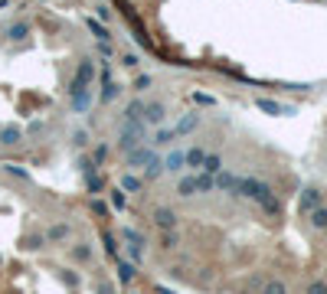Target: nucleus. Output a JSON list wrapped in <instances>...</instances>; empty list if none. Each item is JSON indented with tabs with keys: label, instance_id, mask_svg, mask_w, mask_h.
<instances>
[{
	"label": "nucleus",
	"instance_id": "obj_1",
	"mask_svg": "<svg viewBox=\"0 0 327 294\" xmlns=\"http://www.w3.org/2000/svg\"><path fill=\"white\" fill-rule=\"evenodd\" d=\"M239 193H242V196H249V200H255V203H262V209L278 212V200H275V193H272L262 180H255V177H242Z\"/></svg>",
	"mask_w": 327,
	"mask_h": 294
},
{
	"label": "nucleus",
	"instance_id": "obj_2",
	"mask_svg": "<svg viewBox=\"0 0 327 294\" xmlns=\"http://www.w3.org/2000/svg\"><path fill=\"white\" fill-rule=\"evenodd\" d=\"M144 138H147L144 124H141V121H128V128L121 131V138H118V147L125 150V154H131V150H138L141 144H144Z\"/></svg>",
	"mask_w": 327,
	"mask_h": 294
},
{
	"label": "nucleus",
	"instance_id": "obj_3",
	"mask_svg": "<svg viewBox=\"0 0 327 294\" xmlns=\"http://www.w3.org/2000/svg\"><path fill=\"white\" fill-rule=\"evenodd\" d=\"M95 79V66H92V59H82L79 62V72H75V82H72V92H82V88L88 85Z\"/></svg>",
	"mask_w": 327,
	"mask_h": 294
},
{
	"label": "nucleus",
	"instance_id": "obj_4",
	"mask_svg": "<svg viewBox=\"0 0 327 294\" xmlns=\"http://www.w3.org/2000/svg\"><path fill=\"white\" fill-rule=\"evenodd\" d=\"M154 160H157V154H154V150H131V154H128V167H151L154 164Z\"/></svg>",
	"mask_w": 327,
	"mask_h": 294
},
{
	"label": "nucleus",
	"instance_id": "obj_5",
	"mask_svg": "<svg viewBox=\"0 0 327 294\" xmlns=\"http://www.w3.org/2000/svg\"><path fill=\"white\" fill-rule=\"evenodd\" d=\"M239 183H242V177H236V173H223V170L216 173V190H229V193H239Z\"/></svg>",
	"mask_w": 327,
	"mask_h": 294
},
{
	"label": "nucleus",
	"instance_id": "obj_6",
	"mask_svg": "<svg viewBox=\"0 0 327 294\" xmlns=\"http://www.w3.org/2000/svg\"><path fill=\"white\" fill-rule=\"evenodd\" d=\"M164 114H167V108H164L161 102L144 105V121H147V124H154V128H157V124H164Z\"/></svg>",
	"mask_w": 327,
	"mask_h": 294
},
{
	"label": "nucleus",
	"instance_id": "obj_7",
	"mask_svg": "<svg viewBox=\"0 0 327 294\" xmlns=\"http://www.w3.org/2000/svg\"><path fill=\"white\" fill-rule=\"evenodd\" d=\"M20 141H23V131L16 128V124L0 128V144H4V147H13V144H20Z\"/></svg>",
	"mask_w": 327,
	"mask_h": 294
},
{
	"label": "nucleus",
	"instance_id": "obj_8",
	"mask_svg": "<svg viewBox=\"0 0 327 294\" xmlns=\"http://www.w3.org/2000/svg\"><path fill=\"white\" fill-rule=\"evenodd\" d=\"M183 167H187V154H183V150H170V154L164 157V170L177 173V170H183Z\"/></svg>",
	"mask_w": 327,
	"mask_h": 294
},
{
	"label": "nucleus",
	"instance_id": "obj_9",
	"mask_svg": "<svg viewBox=\"0 0 327 294\" xmlns=\"http://www.w3.org/2000/svg\"><path fill=\"white\" fill-rule=\"evenodd\" d=\"M255 105H259L262 111H268V114H295V108L278 105V102H272V98H255Z\"/></svg>",
	"mask_w": 327,
	"mask_h": 294
},
{
	"label": "nucleus",
	"instance_id": "obj_10",
	"mask_svg": "<svg viewBox=\"0 0 327 294\" xmlns=\"http://www.w3.org/2000/svg\"><path fill=\"white\" fill-rule=\"evenodd\" d=\"M197 124H200V114H183V118L177 121L174 134H177V138H183V134H190V131H197Z\"/></svg>",
	"mask_w": 327,
	"mask_h": 294
},
{
	"label": "nucleus",
	"instance_id": "obj_11",
	"mask_svg": "<svg viewBox=\"0 0 327 294\" xmlns=\"http://www.w3.org/2000/svg\"><path fill=\"white\" fill-rule=\"evenodd\" d=\"M154 222L164 229V232H167V229H177V216L170 209H154Z\"/></svg>",
	"mask_w": 327,
	"mask_h": 294
},
{
	"label": "nucleus",
	"instance_id": "obj_12",
	"mask_svg": "<svg viewBox=\"0 0 327 294\" xmlns=\"http://www.w3.org/2000/svg\"><path fill=\"white\" fill-rule=\"evenodd\" d=\"M102 75H105V88H102V102H114L118 98V85L108 79V69H102Z\"/></svg>",
	"mask_w": 327,
	"mask_h": 294
},
{
	"label": "nucleus",
	"instance_id": "obj_13",
	"mask_svg": "<svg viewBox=\"0 0 327 294\" xmlns=\"http://www.w3.org/2000/svg\"><path fill=\"white\" fill-rule=\"evenodd\" d=\"M219 170H223V157H219V154H206V160H203V173H219Z\"/></svg>",
	"mask_w": 327,
	"mask_h": 294
},
{
	"label": "nucleus",
	"instance_id": "obj_14",
	"mask_svg": "<svg viewBox=\"0 0 327 294\" xmlns=\"http://www.w3.org/2000/svg\"><path fill=\"white\" fill-rule=\"evenodd\" d=\"M301 206H304V209H314V206H321V190L307 186V190H304V196H301Z\"/></svg>",
	"mask_w": 327,
	"mask_h": 294
},
{
	"label": "nucleus",
	"instance_id": "obj_15",
	"mask_svg": "<svg viewBox=\"0 0 327 294\" xmlns=\"http://www.w3.org/2000/svg\"><path fill=\"white\" fill-rule=\"evenodd\" d=\"M177 193H180V196H193V193H200V190H197V177H183V180L177 183Z\"/></svg>",
	"mask_w": 327,
	"mask_h": 294
},
{
	"label": "nucleus",
	"instance_id": "obj_16",
	"mask_svg": "<svg viewBox=\"0 0 327 294\" xmlns=\"http://www.w3.org/2000/svg\"><path fill=\"white\" fill-rule=\"evenodd\" d=\"M311 226L314 229H327V209L324 206H314L311 209Z\"/></svg>",
	"mask_w": 327,
	"mask_h": 294
},
{
	"label": "nucleus",
	"instance_id": "obj_17",
	"mask_svg": "<svg viewBox=\"0 0 327 294\" xmlns=\"http://www.w3.org/2000/svg\"><path fill=\"white\" fill-rule=\"evenodd\" d=\"M125 118L128 121H141V118H144V102H131L125 108Z\"/></svg>",
	"mask_w": 327,
	"mask_h": 294
},
{
	"label": "nucleus",
	"instance_id": "obj_18",
	"mask_svg": "<svg viewBox=\"0 0 327 294\" xmlns=\"http://www.w3.org/2000/svg\"><path fill=\"white\" fill-rule=\"evenodd\" d=\"M121 190H125V193H138L141 190V180H138L134 173H121Z\"/></svg>",
	"mask_w": 327,
	"mask_h": 294
},
{
	"label": "nucleus",
	"instance_id": "obj_19",
	"mask_svg": "<svg viewBox=\"0 0 327 294\" xmlns=\"http://www.w3.org/2000/svg\"><path fill=\"white\" fill-rule=\"evenodd\" d=\"M197 190H200V193H209V190H216V180H213V173H197Z\"/></svg>",
	"mask_w": 327,
	"mask_h": 294
},
{
	"label": "nucleus",
	"instance_id": "obj_20",
	"mask_svg": "<svg viewBox=\"0 0 327 294\" xmlns=\"http://www.w3.org/2000/svg\"><path fill=\"white\" fill-rule=\"evenodd\" d=\"M118 281H121V284H131V281H134V265H131V262H121V265H118Z\"/></svg>",
	"mask_w": 327,
	"mask_h": 294
},
{
	"label": "nucleus",
	"instance_id": "obj_21",
	"mask_svg": "<svg viewBox=\"0 0 327 294\" xmlns=\"http://www.w3.org/2000/svg\"><path fill=\"white\" fill-rule=\"evenodd\" d=\"M203 160H206V150H203V147L187 150V167H203Z\"/></svg>",
	"mask_w": 327,
	"mask_h": 294
},
{
	"label": "nucleus",
	"instance_id": "obj_22",
	"mask_svg": "<svg viewBox=\"0 0 327 294\" xmlns=\"http://www.w3.org/2000/svg\"><path fill=\"white\" fill-rule=\"evenodd\" d=\"M121 239L131 242V245H141V248H144V236H141L138 229H121Z\"/></svg>",
	"mask_w": 327,
	"mask_h": 294
},
{
	"label": "nucleus",
	"instance_id": "obj_23",
	"mask_svg": "<svg viewBox=\"0 0 327 294\" xmlns=\"http://www.w3.org/2000/svg\"><path fill=\"white\" fill-rule=\"evenodd\" d=\"M75 98H72V108L75 111H85L88 108V88H82V92H72Z\"/></svg>",
	"mask_w": 327,
	"mask_h": 294
},
{
	"label": "nucleus",
	"instance_id": "obj_24",
	"mask_svg": "<svg viewBox=\"0 0 327 294\" xmlns=\"http://www.w3.org/2000/svg\"><path fill=\"white\" fill-rule=\"evenodd\" d=\"M88 30H92V33H95V36H99V40H102V43H108V40H111V36H108V30H105V26H102L99 20H88Z\"/></svg>",
	"mask_w": 327,
	"mask_h": 294
},
{
	"label": "nucleus",
	"instance_id": "obj_25",
	"mask_svg": "<svg viewBox=\"0 0 327 294\" xmlns=\"http://www.w3.org/2000/svg\"><path fill=\"white\" fill-rule=\"evenodd\" d=\"M72 258H75V262H88V258H92V248H88V245H75Z\"/></svg>",
	"mask_w": 327,
	"mask_h": 294
},
{
	"label": "nucleus",
	"instance_id": "obj_26",
	"mask_svg": "<svg viewBox=\"0 0 327 294\" xmlns=\"http://www.w3.org/2000/svg\"><path fill=\"white\" fill-rule=\"evenodd\" d=\"M66 236H69V226H66V222H59V226H52L49 232H46V239H66Z\"/></svg>",
	"mask_w": 327,
	"mask_h": 294
},
{
	"label": "nucleus",
	"instance_id": "obj_27",
	"mask_svg": "<svg viewBox=\"0 0 327 294\" xmlns=\"http://www.w3.org/2000/svg\"><path fill=\"white\" fill-rule=\"evenodd\" d=\"M262 294H288V288H285V281H268Z\"/></svg>",
	"mask_w": 327,
	"mask_h": 294
},
{
	"label": "nucleus",
	"instance_id": "obj_28",
	"mask_svg": "<svg viewBox=\"0 0 327 294\" xmlns=\"http://www.w3.org/2000/svg\"><path fill=\"white\" fill-rule=\"evenodd\" d=\"M26 33H30V26H26V23H13L10 26V40H23Z\"/></svg>",
	"mask_w": 327,
	"mask_h": 294
},
{
	"label": "nucleus",
	"instance_id": "obj_29",
	"mask_svg": "<svg viewBox=\"0 0 327 294\" xmlns=\"http://www.w3.org/2000/svg\"><path fill=\"white\" fill-rule=\"evenodd\" d=\"M111 209H118V212L125 209V190H114L111 193Z\"/></svg>",
	"mask_w": 327,
	"mask_h": 294
},
{
	"label": "nucleus",
	"instance_id": "obj_30",
	"mask_svg": "<svg viewBox=\"0 0 327 294\" xmlns=\"http://www.w3.org/2000/svg\"><path fill=\"white\" fill-rule=\"evenodd\" d=\"M161 245H164V248H174V245H177V236H174V229H167V232H164Z\"/></svg>",
	"mask_w": 327,
	"mask_h": 294
},
{
	"label": "nucleus",
	"instance_id": "obj_31",
	"mask_svg": "<svg viewBox=\"0 0 327 294\" xmlns=\"http://www.w3.org/2000/svg\"><path fill=\"white\" fill-rule=\"evenodd\" d=\"M134 88H138V92H144V88H151V75H138V79H134Z\"/></svg>",
	"mask_w": 327,
	"mask_h": 294
},
{
	"label": "nucleus",
	"instance_id": "obj_32",
	"mask_svg": "<svg viewBox=\"0 0 327 294\" xmlns=\"http://www.w3.org/2000/svg\"><path fill=\"white\" fill-rule=\"evenodd\" d=\"M177 134H174V131H161V134H157L154 138V144H170V141H174Z\"/></svg>",
	"mask_w": 327,
	"mask_h": 294
},
{
	"label": "nucleus",
	"instance_id": "obj_33",
	"mask_svg": "<svg viewBox=\"0 0 327 294\" xmlns=\"http://www.w3.org/2000/svg\"><path fill=\"white\" fill-rule=\"evenodd\" d=\"M92 157H95V164H102V160L108 157V147H105V144H99V147L92 150Z\"/></svg>",
	"mask_w": 327,
	"mask_h": 294
},
{
	"label": "nucleus",
	"instance_id": "obj_34",
	"mask_svg": "<svg viewBox=\"0 0 327 294\" xmlns=\"http://www.w3.org/2000/svg\"><path fill=\"white\" fill-rule=\"evenodd\" d=\"M72 144H75V147H85V144H88V134H85V131H75V134H72Z\"/></svg>",
	"mask_w": 327,
	"mask_h": 294
},
{
	"label": "nucleus",
	"instance_id": "obj_35",
	"mask_svg": "<svg viewBox=\"0 0 327 294\" xmlns=\"http://www.w3.org/2000/svg\"><path fill=\"white\" fill-rule=\"evenodd\" d=\"M307 294H327V281H314L311 288H307Z\"/></svg>",
	"mask_w": 327,
	"mask_h": 294
},
{
	"label": "nucleus",
	"instance_id": "obj_36",
	"mask_svg": "<svg viewBox=\"0 0 327 294\" xmlns=\"http://www.w3.org/2000/svg\"><path fill=\"white\" fill-rule=\"evenodd\" d=\"M193 102H197V105H213V98L203 95V92H193Z\"/></svg>",
	"mask_w": 327,
	"mask_h": 294
},
{
	"label": "nucleus",
	"instance_id": "obj_37",
	"mask_svg": "<svg viewBox=\"0 0 327 294\" xmlns=\"http://www.w3.org/2000/svg\"><path fill=\"white\" fill-rule=\"evenodd\" d=\"M125 66H128V69L138 66V56H134V52H125Z\"/></svg>",
	"mask_w": 327,
	"mask_h": 294
},
{
	"label": "nucleus",
	"instance_id": "obj_38",
	"mask_svg": "<svg viewBox=\"0 0 327 294\" xmlns=\"http://www.w3.org/2000/svg\"><path fill=\"white\" fill-rule=\"evenodd\" d=\"M7 170H10L13 177H26V170H23V167H16V164H7Z\"/></svg>",
	"mask_w": 327,
	"mask_h": 294
}]
</instances>
